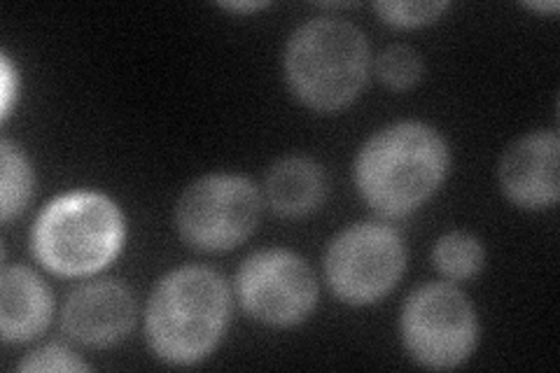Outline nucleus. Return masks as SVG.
<instances>
[{
    "label": "nucleus",
    "instance_id": "nucleus-12",
    "mask_svg": "<svg viewBox=\"0 0 560 373\" xmlns=\"http://www.w3.org/2000/svg\"><path fill=\"white\" fill-rule=\"evenodd\" d=\"M267 203L280 218H306L318 210L327 197V175L308 156H285L276 162L265 180Z\"/></svg>",
    "mask_w": 560,
    "mask_h": 373
},
{
    "label": "nucleus",
    "instance_id": "nucleus-18",
    "mask_svg": "<svg viewBox=\"0 0 560 373\" xmlns=\"http://www.w3.org/2000/svg\"><path fill=\"white\" fill-rule=\"evenodd\" d=\"M0 80H3V119H8L10 110H12V103H14V96H16V89H20V84L16 82V75H14V68L12 63L8 61V57L3 55V59H0Z\"/></svg>",
    "mask_w": 560,
    "mask_h": 373
},
{
    "label": "nucleus",
    "instance_id": "nucleus-6",
    "mask_svg": "<svg viewBox=\"0 0 560 373\" xmlns=\"http://www.w3.org/2000/svg\"><path fill=\"white\" fill-rule=\"evenodd\" d=\"M261 201L257 187L236 173H210L191 183L175 203V229L201 253H224L257 229Z\"/></svg>",
    "mask_w": 560,
    "mask_h": 373
},
{
    "label": "nucleus",
    "instance_id": "nucleus-10",
    "mask_svg": "<svg viewBox=\"0 0 560 373\" xmlns=\"http://www.w3.org/2000/svg\"><path fill=\"white\" fill-rule=\"evenodd\" d=\"M560 138L556 131H535L518 138L500 159L504 197L523 210L556 206L560 197Z\"/></svg>",
    "mask_w": 560,
    "mask_h": 373
},
{
    "label": "nucleus",
    "instance_id": "nucleus-11",
    "mask_svg": "<svg viewBox=\"0 0 560 373\" xmlns=\"http://www.w3.org/2000/svg\"><path fill=\"white\" fill-rule=\"evenodd\" d=\"M55 311L45 280L28 266H5L0 273V331L8 343L40 336Z\"/></svg>",
    "mask_w": 560,
    "mask_h": 373
},
{
    "label": "nucleus",
    "instance_id": "nucleus-15",
    "mask_svg": "<svg viewBox=\"0 0 560 373\" xmlns=\"http://www.w3.org/2000/svg\"><path fill=\"white\" fill-rule=\"evenodd\" d=\"M374 70L393 92H409L423 78V59L409 45H390L376 57Z\"/></svg>",
    "mask_w": 560,
    "mask_h": 373
},
{
    "label": "nucleus",
    "instance_id": "nucleus-17",
    "mask_svg": "<svg viewBox=\"0 0 560 373\" xmlns=\"http://www.w3.org/2000/svg\"><path fill=\"white\" fill-rule=\"evenodd\" d=\"M20 371L28 373H38V371H90V364L82 362L73 350H68L59 343H49L38 350H33L31 354L20 362L16 366Z\"/></svg>",
    "mask_w": 560,
    "mask_h": 373
},
{
    "label": "nucleus",
    "instance_id": "nucleus-20",
    "mask_svg": "<svg viewBox=\"0 0 560 373\" xmlns=\"http://www.w3.org/2000/svg\"><path fill=\"white\" fill-rule=\"evenodd\" d=\"M525 8L528 10H535V12H539V14H553V12H558V3L556 0H551V3H525Z\"/></svg>",
    "mask_w": 560,
    "mask_h": 373
},
{
    "label": "nucleus",
    "instance_id": "nucleus-3",
    "mask_svg": "<svg viewBox=\"0 0 560 373\" xmlns=\"http://www.w3.org/2000/svg\"><path fill=\"white\" fill-rule=\"evenodd\" d=\"M370 75V45L350 22L320 16L296 28L285 47V80L296 101L315 113H339Z\"/></svg>",
    "mask_w": 560,
    "mask_h": 373
},
{
    "label": "nucleus",
    "instance_id": "nucleus-19",
    "mask_svg": "<svg viewBox=\"0 0 560 373\" xmlns=\"http://www.w3.org/2000/svg\"><path fill=\"white\" fill-rule=\"evenodd\" d=\"M226 12H236V14H250V12H259L269 8V3H222L220 5Z\"/></svg>",
    "mask_w": 560,
    "mask_h": 373
},
{
    "label": "nucleus",
    "instance_id": "nucleus-13",
    "mask_svg": "<svg viewBox=\"0 0 560 373\" xmlns=\"http://www.w3.org/2000/svg\"><path fill=\"white\" fill-rule=\"evenodd\" d=\"M434 269L448 282H465L477 278L486 264L483 245L467 231H451L434 243L432 250Z\"/></svg>",
    "mask_w": 560,
    "mask_h": 373
},
{
    "label": "nucleus",
    "instance_id": "nucleus-5",
    "mask_svg": "<svg viewBox=\"0 0 560 373\" xmlns=\"http://www.w3.org/2000/svg\"><path fill=\"white\" fill-rule=\"evenodd\" d=\"M399 329L409 358L432 371L460 366L479 341L477 311L451 282H430L411 292Z\"/></svg>",
    "mask_w": 560,
    "mask_h": 373
},
{
    "label": "nucleus",
    "instance_id": "nucleus-2",
    "mask_svg": "<svg viewBox=\"0 0 560 373\" xmlns=\"http://www.w3.org/2000/svg\"><path fill=\"white\" fill-rule=\"evenodd\" d=\"M230 313L224 278L206 266H183L164 276L150 296L148 343L166 364H199L222 341Z\"/></svg>",
    "mask_w": 560,
    "mask_h": 373
},
{
    "label": "nucleus",
    "instance_id": "nucleus-9",
    "mask_svg": "<svg viewBox=\"0 0 560 373\" xmlns=\"http://www.w3.org/2000/svg\"><path fill=\"white\" fill-rule=\"evenodd\" d=\"M136 323L133 292L117 280H96L70 292L61 311L63 331L86 348L125 341Z\"/></svg>",
    "mask_w": 560,
    "mask_h": 373
},
{
    "label": "nucleus",
    "instance_id": "nucleus-14",
    "mask_svg": "<svg viewBox=\"0 0 560 373\" xmlns=\"http://www.w3.org/2000/svg\"><path fill=\"white\" fill-rule=\"evenodd\" d=\"M0 162H3V180H0V218L8 224L24 212L33 197V168L26 154L12 145L10 140L0 143Z\"/></svg>",
    "mask_w": 560,
    "mask_h": 373
},
{
    "label": "nucleus",
    "instance_id": "nucleus-8",
    "mask_svg": "<svg viewBox=\"0 0 560 373\" xmlns=\"http://www.w3.org/2000/svg\"><path fill=\"white\" fill-rule=\"evenodd\" d=\"M236 294L243 311L269 327L304 323L318 304V280L290 250H259L241 264Z\"/></svg>",
    "mask_w": 560,
    "mask_h": 373
},
{
    "label": "nucleus",
    "instance_id": "nucleus-16",
    "mask_svg": "<svg viewBox=\"0 0 560 373\" xmlns=\"http://www.w3.org/2000/svg\"><path fill=\"white\" fill-rule=\"evenodd\" d=\"M448 8V3H395V0H385V3H376L374 10L385 24L397 28H418L440 20V14Z\"/></svg>",
    "mask_w": 560,
    "mask_h": 373
},
{
    "label": "nucleus",
    "instance_id": "nucleus-4",
    "mask_svg": "<svg viewBox=\"0 0 560 373\" xmlns=\"http://www.w3.org/2000/svg\"><path fill=\"white\" fill-rule=\"evenodd\" d=\"M125 234V215L113 199L98 191H70L35 220L31 247L51 273L92 276L119 255Z\"/></svg>",
    "mask_w": 560,
    "mask_h": 373
},
{
    "label": "nucleus",
    "instance_id": "nucleus-1",
    "mask_svg": "<svg viewBox=\"0 0 560 373\" xmlns=\"http://www.w3.org/2000/svg\"><path fill=\"white\" fill-rule=\"evenodd\" d=\"M451 166L446 140L423 121L376 131L355 159L360 197L383 218H407L442 187Z\"/></svg>",
    "mask_w": 560,
    "mask_h": 373
},
{
    "label": "nucleus",
    "instance_id": "nucleus-7",
    "mask_svg": "<svg viewBox=\"0 0 560 373\" xmlns=\"http://www.w3.org/2000/svg\"><path fill=\"white\" fill-rule=\"evenodd\" d=\"M407 266L405 241L388 224L343 229L325 253V278L348 306H372L388 296Z\"/></svg>",
    "mask_w": 560,
    "mask_h": 373
}]
</instances>
